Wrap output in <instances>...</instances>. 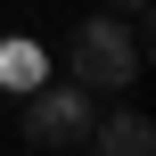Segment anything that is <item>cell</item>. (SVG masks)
Listing matches in <instances>:
<instances>
[{
    "label": "cell",
    "mask_w": 156,
    "mask_h": 156,
    "mask_svg": "<svg viewBox=\"0 0 156 156\" xmlns=\"http://www.w3.org/2000/svg\"><path fill=\"white\" fill-rule=\"evenodd\" d=\"M90 123H99V107L82 82H33V107H25L33 148H74V140H90Z\"/></svg>",
    "instance_id": "7a4b0ae2"
},
{
    "label": "cell",
    "mask_w": 156,
    "mask_h": 156,
    "mask_svg": "<svg viewBox=\"0 0 156 156\" xmlns=\"http://www.w3.org/2000/svg\"><path fill=\"white\" fill-rule=\"evenodd\" d=\"M41 74H49V66H41L33 41H8V49H0V82H8V90H33Z\"/></svg>",
    "instance_id": "277c9868"
},
{
    "label": "cell",
    "mask_w": 156,
    "mask_h": 156,
    "mask_svg": "<svg viewBox=\"0 0 156 156\" xmlns=\"http://www.w3.org/2000/svg\"><path fill=\"white\" fill-rule=\"evenodd\" d=\"M140 66H148V49H140L132 16H115V8H99L66 33V82H82V90H132Z\"/></svg>",
    "instance_id": "6da1fadb"
},
{
    "label": "cell",
    "mask_w": 156,
    "mask_h": 156,
    "mask_svg": "<svg viewBox=\"0 0 156 156\" xmlns=\"http://www.w3.org/2000/svg\"><path fill=\"white\" fill-rule=\"evenodd\" d=\"M99 8H115V16H140V8H148V0H99Z\"/></svg>",
    "instance_id": "5b68a950"
},
{
    "label": "cell",
    "mask_w": 156,
    "mask_h": 156,
    "mask_svg": "<svg viewBox=\"0 0 156 156\" xmlns=\"http://www.w3.org/2000/svg\"><path fill=\"white\" fill-rule=\"evenodd\" d=\"M90 148L99 156H156V123L140 107H115L107 123H90Z\"/></svg>",
    "instance_id": "3957f363"
}]
</instances>
